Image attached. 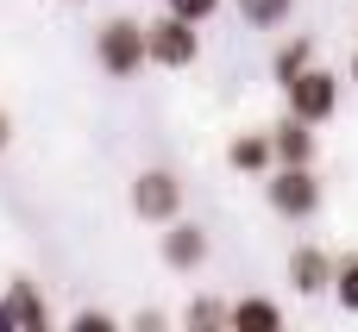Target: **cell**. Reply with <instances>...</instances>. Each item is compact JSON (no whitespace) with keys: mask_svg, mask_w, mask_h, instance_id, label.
Instances as JSON below:
<instances>
[{"mask_svg":"<svg viewBox=\"0 0 358 332\" xmlns=\"http://www.w3.org/2000/svg\"><path fill=\"white\" fill-rule=\"evenodd\" d=\"M264 201H271L277 220H315L321 213V176H315V163H271Z\"/></svg>","mask_w":358,"mask_h":332,"instance_id":"obj_1","label":"cell"},{"mask_svg":"<svg viewBox=\"0 0 358 332\" xmlns=\"http://www.w3.org/2000/svg\"><path fill=\"white\" fill-rule=\"evenodd\" d=\"M195 56H201V31H195V19H182V13L145 19V63H157V69H189Z\"/></svg>","mask_w":358,"mask_h":332,"instance_id":"obj_2","label":"cell"},{"mask_svg":"<svg viewBox=\"0 0 358 332\" xmlns=\"http://www.w3.org/2000/svg\"><path fill=\"white\" fill-rule=\"evenodd\" d=\"M94 63L113 75V82H132L145 69V25L138 19H107L94 31Z\"/></svg>","mask_w":358,"mask_h":332,"instance_id":"obj_3","label":"cell"},{"mask_svg":"<svg viewBox=\"0 0 358 332\" xmlns=\"http://www.w3.org/2000/svg\"><path fill=\"white\" fill-rule=\"evenodd\" d=\"M283 100H289V113H296V119L327 126V119L340 113V75H334V69H321V63H308L302 75H289V82H283Z\"/></svg>","mask_w":358,"mask_h":332,"instance_id":"obj_4","label":"cell"},{"mask_svg":"<svg viewBox=\"0 0 358 332\" xmlns=\"http://www.w3.org/2000/svg\"><path fill=\"white\" fill-rule=\"evenodd\" d=\"M132 213L151 220V226H170V220L182 213V182H176V169H138V176H132Z\"/></svg>","mask_w":358,"mask_h":332,"instance_id":"obj_5","label":"cell"},{"mask_svg":"<svg viewBox=\"0 0 358 332\" xmlns=\"http://www.w3.org/2000/svg\"><path fill=\"white\" fill-rule=\"evenodd\" d=\"M0 332H50V308L38 295V282L13 276L6 295H0Z\"/></svg>","mask_w":358,"mask_h":332,"instance_id":"obj_6","label":"cell"},{"mask_svg":"<svg viewBox=\"0 0 358 332\" xmlns=\"http://www.w3.org/2000/svg\"><path fill=\"white\" fill-rule=\"evenodd\" d=\"M157 257L176 270V276H189V270H201L208 264V226H195V220H170L164 226V245H157Z\"/></svg>","mask_w":358,"mask_h":332,"instance_id":"obj_7","label":"cell"},{"mask_svg":"<svg viewBox=\"0 0 358 332\" xmlns=\"http://www.w3.org/2000/svg\"><path fill=\"white\" fill-rule=\"evenodd\" d=\"M315 132H321V126H308V119H296V113L277 119V126H271V157H277V163H315V151H321Z\"/></svg>","mask_w":358,"mask_h":332,"instance_id":"obj_8","label":"cell"},{"mask_svg":"<svg viewBox=\"0 0 358 332\" xmlns=\"http://www.w3.org/2000/svg\"><path fill=\"white\" fill-rule=\"evenodd\" d=\"M289 289L296 295H327L334 289V257L321 245H296L289 251Z\"/></svg>","mask_w":358,"mask_h":332,"instance_id":"obj_9","label":"cell"},{"mask_svg":"<svg viewBox=\"0 0 358 332\" xmlns=\"http://www.w3.org/2000/svg\"><path fill=\"white\" fill-rule=\"evenodd\" d=\"M227 326L233 332H283V308L271 295H245V301L227 308Z\"/></svg>","mask_w":358,"mask_h":332,"instance_id":"obj_10","label":"cell"},{"mask_svg":"<svg viewBox=\"0 0 358 332\" xmlns=\"http://www.w3.org/2000/svg\"><path fill=\"white\" fill-rule=\"evenodd\" d=\"M227 163L239 169V176H271V132H239L233 144H227Z\"/></svg>","mask_w":358,"mask_h":332,"instance_id":"obj_11","label":"cell"},{"mask_svg":"<svg viewBox=\"0 0 358 332\" xmlns=\"http://www.w3.org/2000/svg\"><path fill=\"white\" fill-rule=\"evenodd\" d=\"M308 63H315V38H289V44L271 56V82L283 88V82H289V75H302Z\"/></svg>","mask_w":358,"mask_h":332,"instance_id":"obj_12","label":"cell"},{"mask_svg":"<svg viewBox=\"0 0 358 332\" xmlns=\"http://www.w3.org/2000/svg\"><path fill=\"white\" fill-rule=\"evenodd\" d=\"M289 13H296V0H239V19H245V25H258V31L289 25Z\"/></svg>","mask_w":358,"mask_h":332,"instance_id":"obj_13","label":"cell"},{"mask_svg":"<svg viewBox=\"0 0 358 332\" xmlns=\"http://www.w3.org/2000/svg\"><path fill=\"white\" fill-rule=\"evenodd\" d=\"M182 326H189V332H214V326H227V301H214V295L189 301V308H182Z\"/></svg>","mask_w":358,"mask_h":332,"instance_id":"obj_14","label":"cell"},{"mask_svg":"<svg viewBox=\"0 0 358 332\" xmlns=\"http://www.w3.org/2000/svg\"><path fill=\"white\" fill-rule=\"evenodd\" d=\"M346 314H358V257H346V264H334V289H327Z\"/></svg>","mask_w":358,"mask_h":332,"instance_id":"obj_15","label":"cell"},{"mask_svg":"<svg viewBox=\"0 0 358 332\" xmlns=\"http://www.w3.org/2000/svg\"><path fill=\"white\" fill-rule=\"evenodd\" d=\"M164 13H182V19H195V25H208V19L220 13V0H164Z\"/></svg>","mask_w":358,"mask_h":332,"instance_id":"obj_16","label":"cell"},{"mask_svg":"<svg viewBox=\"0 0 358 332\" xmlns=\"http://www.w3.org/2000/svg\"><path fill=\"white\" fill-rule=\"evenodd\" d=\"M69 326H76V332H113L120 320H113V314H101V308H82V314H76Z\"/></svg>","mask_w":358,"mask_h":332,"instance_id":"obj_17","label":"cell"},{"mask_svg":"<svg viewBox=\"0 0 358 332\" xmlns=\"http://www.w3.org/2000/svg\"><path fill=\"white\" fill-rule=\"evenodd\" d=\"M6 138H13V126H6V113H0V151H6Z\"/></svg>","mask_w":358,"mask_h":332,"instance_id":"obj_18","label":"cell"},{"mask_svg":"<svg viewBox=\"0 0 358 332\" xmlns=\"http://www.w3.org/2000/svg\"><path fill=\"white\" fill-rule=\"evenodd\" d=\"M352 82H358V50H352Z\"/></svg>","mask_w":358,"mask_h":332,"instance_id":"obj_19","label":"cell"}]
</instances>
